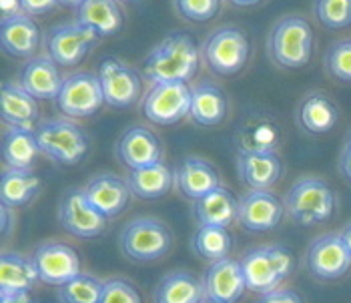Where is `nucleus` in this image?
I'll return each instance as SVG.
<instances>
[{"label": "nucleus", "mask_w": 351, "mask_h": 303, "mask_svg": "<svg viewBox=\"0 0 351 303\" xmlns=\"http://www.w3.org/2000/svg\"><path fill=\"white\" fill-rule=\"evenodd\" d=\"M105 289V281L81 274L73 281L58 287L56 298L60 303H99Z\"/></svg>", "instance_id": "obj_34"}, {"label": "nucleus", "mask_w": 351, "mask_h": 303, "mask_svg": "<svg viewBox=\"0 0 351 303\" xmlns=\"http://www.w3.org/2000/svg\"><path fill=\"white\" fill-rule=\"evenodd\" d=\"M267 249H269L271 259H273V263H275L281 279L291 276L293 269H295V255H293V251L289 247H283V245H271Z\"/></svg>", "instance_id": "obj_40"}, {"label": "nucleus", "mask_w": 351, "mask_h": 303, "mask_svg": "<svg viewBox=\"0 0 351 303\" xmlns=\"http://www.w3.org/2000/svg\"><path fill=\"white\" fill-rule=\"evenodd\" d=\"M231 247H233V237L227 227L201 225L193 237V249L197 251V255L213 263L227 259Z\"/></svg>", "instance_id": "obj_33"}, {"label": "nucleus", "mask_w": 351, "mask_h": 303, "mask_svg": "<svg viewBox=\"0 0 351 303\" xmlns=\"http://www.w3.org/2000/svg\"><path fill=\"white\" fill-rule=\"evenodd\" d=\"M335 207L337 197L333 189L315 177L299 179L285 197V211L293 217V221L305 227L329 221L335 213Z\"/></svg>", "instance_id": "obj_2"}, {"label": "nucleus", "mask_w": 351, "mask_h": 303, "mask_svg": "<svg viewBox=\"0 0 351 303\" xmlns=\"http://www.w3.org/2000/svg\"><path fill=\"white\" fill-rule=\"evenodd\" d=\"M79 23L99 32V36H114L123 28V14L114 0H84L79 8Z\"/></svg>", "instance_id": "obj_29"}, {"label": "nucleus", "mask_w": 351, "mask_h": 303, "mask_svg": "<svg viewBox=\"0 0 351 303\" xmlns=\"http://www.w3.org/2000/svg\"><path fill=\"white\" fill-rule=\"evenodd\" d=\"M193 88L187 83L153 84L145 97L143 110L145 117L155 125H175L191 114Z\"/></svg>", "instance_id": "obj_6"}, {"label": "nucleus", "mask_w": 351, "mask_h": 303, "mask_svg": "<svg viewBox=\"0 0 351 303\" xmlns=\"http://www.w3.org/2000/svg\"><path fill=\"white\" fill-rule=\"evenodd\" d=\"M99 303H141V295L125 279H110L105 281V289Z\"/></svg>", "instance_id": "obj_39"}, {"label": "nucleus", "mask_w": 351, "mask_h": 303, "mask_svg": "<svg viewBox=\"0 0 351 303\" xmlns=\"http://www.w3.org/2000/svg\"><path fill=\"white\" fill-rule=\"evenodd\" d=\"M34 265L43 283L49 285H64L81 276V257L73 247L64 243H43L38 245L34 255Z\"/></svg>", "instance_id": "obj_12"}, {"label": "nucleus", "mask_w": 351, "mask_h": 303, "mask_svg": "<svg viewBox=\"0 0 351 303\" xmlns=\"http://www.w3.org/2000/svg\"><path fill=\"white\" fill-rule=\"evenodd\" d=\"M40 191V179L30 169H4L0 177L2 205L14 209L28 205Z\"/></svg>", "instance_id": "obj_27"}, {"label": "nucleus", "mask_w": 351, "mask_h": 303, "mask_svg": "<svg viewBox=\"0 0 351 303\" xmlns=\"http://www.w3.org/2000/svg\"><path fill=\"white\" fill-rule=\"evenodd\" d=\"M173 181H175V175L165 163L147 167V169H136V171H131L127 177V183L133 195L147 201L165 197L171 191Z\"/></svg>", "instance_id": "obj_30"}, {"label": "nucleus", "mask_w": 351, "mask_h": 303, "mask_svg": "<svg viewBox=\"0 0 351 303\" xmlns=\"http://www.w3.org/2000/svg\"><path fill=\"white\" fill-rule=\"evenodd\" d=\"M277 127L263 121V123H255L251 129H245L241 135V153H269L275 151L277 145Z\"/></svg>", "instance_id": "obj_35"}, {"label": "nucleus", "mask_w": 351, "mask_h": 303, "mask_svg": "<svg viewBox=\"0 0 351 303\" xmlns=\"http://www.w3.org/2000/svg\"><path fill=\"white\" fill-rule=\"evenodd\" d=\"M205 56L217 75H237L249 58V43L239 28L225 27L211 34L205 47Z\"/></svg>", "instance_id": "obj_7"}, {"label": "nucleus", "mask_w": 351, "mask_h": 303, "mask_svg": "<svg viewBox=\"0 0 351 303\" xmlns=\"http://www.w3.org/2000/svg\"><path fill=\"white\" fill-rule=\"evenodd\" d=\"M350 138H351V137H350Z\"/></svg>", "instance_id": "obj_52"}, {"label": "nucleus", "mask_w": 351, "mask_h": 303, "mask_svg": "<svg viewBox=\"0 0 351 303\" xmlns=\"http://www.w3.org/2000/svg\"><path fill=\"white\" fill-rule=\"evenodd\" d=\"M305 265L311 276L324 281H333L346 276L351 267V255L341 235L327 233L317 237L307 249Z\"/></svg>", "instance_id": "obj_9"}, {"label": "nucleus", "mask_w": 351, "mask_h": 303, "mask_svg": "<svg viewBox=\"0 0 351 303\" xmlns=\"http://www.w3.org/2000/svg\"><path fill=\"white\" fill-rule=\"evenodd\" d=\"M313 53V30L299 16L283 19L271 36V55L285 69H301Z\"/></svg>", "instance_id": "obj_5"}, {"label": "nucleus", "mask_w": 351, "mask_h": 303, "mask_svg": "<svg viewBox=\"0 0 351 303\" xmlns=\"http://www.w3.org/2000/svg\"><path fill=\"white\" fill-rule=\"evenodd\" d=\"M175 183L179 191L189 199H201L207 193L221 187L219 173L211 163L199 159V157H187L175 171Z\"/></svg>", "instance_id": "obj_20"}, {"label": "nucleus", "mask_w": 351, "mask_h": 303, "mask_svg": "<svg viewBox=\"0 0 351 303\" xmlns=\"http://www.w3.org/2000/svg\"><path fill=\"white\" fill-rule=\"evenodd\" d=\"M257 303H303V300L291 289H273L269 293H263Z\"/></svg>", "instance_id": "obj_41"}, {"label": "nucleus", "mask_w": 351, "mask_h": 303, "mask_svg": "<svg viewBox=\"0 0 351 303\" xmlns=\"http://www.w3.org/2000/svg\"><path fill=\"white\" fill-rule=\"evenodd\" d=\"M58 219L66 233L93 239L107 229V217L86 199L84 191H69L62 197L58 207Z\"/></svg>", "instance_id": "obj_8"}, {"label": "nucleus", "mask_w": 351, "mask_h": 303, "mask_svg": "<svg viewBox=\"0 0 351 303\" xmlns=\"http://www.w3.org/2000/svg\"><path fill=\"white\" fill-rule=\"evenodd\" d=\"M105 103L117 109L131 107L141 97V77L121 58H105L99 66Z\"/></svg>", "instance_id": "obj_11"}, {"label": "nucleus", "mask_w": 351, "mask_h": 303, "mask_svg": "<svg viewBox=\"0 0 351 303\" xmlns=\"http://www.w3.org/2000/svg\"><path fill=\"white\" fill-rule=\"evenodd\" d=\"M117 155H119L121 163L129 167L131 171L159 165V163H162L161 141L155 137L149 129L133 127L119 138Z\"/></svg>", "instance_id": "obj_16"}, {"label": "nucleus", "mask_w": 351, "mask_h": 303, "mask_svg": "<svg viewBox=\"0 0 351 303\" xmlns=\"http://www.w3.org/2000/svg\"><path fill=\"white\" fill-rule=\"evenodd\" d=\"M315 14L327 28L350 27L351 0H317Z\"/></svg>", "instance_id": "obj_36"}, {"label": "nucleus", "mask_w": 351, "mask_h": 303, "mask_svg": "<svg viewBox=\"0 0 351 303\" xmlns=\"http://www.w3.org/2000/svg\"><path fill=\"white\" fill-rule=\"evenodd\" d=\"M201 303H217V302H213V300H209V298H205V300H203V302Z\"/></svg>", "instance_id": "obj_50"}, {"label": "nucleus", "mask_w": 351, "mask_h": 303, "mask_svg": "<svg viewBox=\"0 0 351 303\" xmlns=\"http://www.w3.org/2000/svg\"><path fill=\"white\" fill-rule=\"evenodd\" d=\"M339 169H341V175L351 183V138L348 141L343 153H341V159H339Z\"/></svg>", "instance_id": "obj_45"}, {"label": "nucleus", "mask_w": 351, "mask_h": 303, "mask_svg": "<svg viewBox=\"0 0 351 303\" xmlns=\"http://www.w3.org/2000/svg\"><path fill=\"white\" fill-rule=\"evenodd\" d=\"M181 16L193 23H207L219 12V0H175Z\"/></svg>", "instance_id": "obj_38"}, {"label": "nucleus", "mask_w": 351, "mask_h": 303, "mask_svg": "<svg viewBox=\"0 0 351 303\" xmlns=\"http://www.w3.org/2000/svg\"><path fill=\"white\" fill-rule=\"evenodd\" d=\"M123 2H135V0H123Z\"/></svg>", "instance_id": "obj_51"}, {"label": "nucleus", "mask_w": 351, "mask_h": 303, "mask_svg": "<svg viewBox=\"0 0 351 303\" xmlns=\"http://www.w3.org/2000/svg\"><path fill=\"white\" fill-rule=\"evenodd\" d=\"M341 235V239H343V243H346V247H348V251H350V255H351V223L339 233Z\"/></svg>", "instance_id": "obj_47"}, {"label": "nucleus", "mask_w": 351, "mask_h": 303, "mask_svg": "<svg viewBox=\"0 0 351 303\" xmlns=\"http://www.w3.org/2000/svg\"><path fill=\"white\" fill-rule=\"evenodd\" d=\"M205 295L217 303H237L247 291L241 261L221 259L215 261L205 274Z\"/></svg>", "instance_id": "obj_15"}, {"label": "nucleus", "mask_w": 351, "mask_h": 303, "mask_svg": "<svg viewBox=\"0 0 351 303\" xmlns=\"http://www.w3.org/2000/svg\"><path fill=\"white\" fill-rule=\"evenodd\" d=\"M0 153H2V161L6 169H30L36 155L40 153L36 133L30 129H19V127L4 129Z\"/></svg>", "instance_id": "obj_24"}, {"label": "nucleus", "mask_w": 351, "mask_h": 303, "mask_svg": "<svg viewBox=\"0 0 351 303\" xmlns=\"http://www.w3.org/2000/svg\"><path fill=\"white\" fill-rule=\"evenodd\" d=\"M2 51L14 58H27L34 55L40 43V30L28 14H19L2 21L0 25Z\"/></svg>", "instance_id": "obj_19"}, {"label": "nucleus", "mask_w": 351, "mask_h": 303, "mask_svg": "<svg viewBox=\"0 0 351 303\" xmlns=\"http://www.w3.org/2000/svg\"><path fill=\"white\" fill-rule=\"evenodd\" d=\"M241 269L247 281V289L261 293V295L269 293L273 289H279V283L283 281L267 247L249 251L241 259Z\"/></svg>", "instance_id": "obj_25"}, {"label": "nucleus", "mask_w": 351, "mask_h": 303, "mask_svg": "<svg viewBox=\"0 0 351 303\" xmlns=\"http://www.w3.org/2000/svg\"><path fill=\"white\" fill-rule=\"evenodd\" d=\"M64 79L58 73L53 58H34L28 60L21 73V86L34 99H58Z\"/></svg>", "instance_id": "obj_22"}, {"label": "nucleus", "mask_w": 351, "mask_h": 303, "mask_svg": "<svg viewBox=\"0 0 351 303\" xmlns=\"http://www.w3.org/2000/svg\"><path fill=\"white\" fill-rule=\"evenodd\" d=\"M60 4H64V6H73V8H81L82 2L84 0H58Z\"/></svg>", "instance_id": "obj_49"}, {"label": "nucleus", "mask_w": 351, "mask_h": 303, "mask_svg": "<svg viewBox=\"0 0 351 303\" xmlns=\"http://www.w3.org/2000/svg\"><path fill=\"white\" fill-rule=\"evenodd\" d=\"M99 40V32L90 27H84L81 23L62 25L51 32L49 38V53L56 64L60 66H73L79 64L88 49Z\"/></svg>", "instance_id": "obj_13"}, {"label": "nucleus", "mask_w": 351, "mask_h": 303, "mask_svg": "<svg viewBox=\"0 0 351 303\" xmlns=\"http://www.w3.org/2000/svg\"><path fill=\"white\" fill-rule=\"evenodd\" d=\"M0 114L8 127L34 131L32 125L38 119L36 99L32 95H28L21 84L4 83L2 90H0Z\"/></svg>", "instance_id": "obj_23"}, {"label": "nucleus", "mask_w": 351, "mask_h": 303, "mask_svg": "<svg viewBox=\"0 0 351 303\" xmlns=\"http://www.w3.org/2000/svg\"><path fill=\"white\" fill-rule=\"evenodd\" d=\"M227 114V99L213 84H199L193 88L191 119L203 127H215Z\"/></svg>", "instance_id": "obj_31"}, {"label": "nucleus", "mask_w": 351, "mask_h": 303, "mask_svg": "<svg viewBox=\"0 0 351 303\" xmlns=\"http://www.w3.org/2000/svg\"><path fill=\"white\" fill-rule=\"evenodd\" d=\"M325 64L331 77L343 83H351V40L333 45L325 56Z\"/></svg>", "instance_id": "obj_37"}, {"label": "nucleus", "mask_w": 351, "mask_h": 303, "mask_svg": "<svg viewBox=\"0 0 351 303\" xmlns=\"http://www.w3.org/2000/svg\"><path fill=\"white\" fill-rule=\"evenodd\" d=\"M285 213V203L271 191H249L239 201V223L253 233L275 229Z\"/></svg>", "instance_id": "obj_14"}, {"label": "nucleus", "mask_w": 351, "mask_h": 303, "mask_svg": "<svg viewBox=\"0 0 351 303\" xmlns=\"http://www.w3.org/2000/svg\"><path fill=\"white\" fill-rule=\"evenodd\" d=\"M193 215L199 225H217L227 227L239 221V201L225 187H217L215 191L195 201Z\"/></svg>", "instance_id": "obj_21"}, {"label": "nucleus", "mask_w": 351, "mask_h": 303, "mask_svg": "<svg viewBox=\"0 0 351 303\" xmlns=\"http://www.w3.org/2000/svg\"><path fill=\"white\" fill-rule=\"evenodd\" d=\"M205 298V283L187 271L167 276L155 291V303H201Z\"/></svg>", "instance_id": "obj_28"}, {"label": "nucleus", "mask_w": 351, "mask_h": 303, "mask_svg": "<svg viewBox=\"0 0 351 303\" xmlns=\"http://www.w3.org/2000/svg\"><path fill=\"white\" fill-rule=\"evenodd\" d=\"M173 235L167 225L153 217L133 219L121 233V251L135 261H155L169 253Z\"/></svg>", "instance_id": "obj_4"}, {"label": "nucleus", "mask_w": 351, "mask_h": 303, "mask_svg": "<svg viewBox=\"0 0 351 303\" xmlns=\"http://www.w3.org/2000/svg\"><path fill=\"white\" fill-rule=\"evenodd\" d=\"M34 133L40 153H45L60 165L73 167L81 163L88 151V138L82 133L81 127L64 119L45 121L34 129Z\"/></svg>", "instance_id": "obj_3"}, {"label": "nucleus", "mask_w": 351, "mask_h": 303, "mask_svg": "<svg viewBox=\"0 0 351 303\" xmlns=\"http://www.w3.org/2000/svg\"><path fill=\"white\" fill-rule=\"evenodd\" d=\"M40 281L38 269L32 257L21 253H2L0 257V293L30 291Z\"/></svg>", "instance_id": "obj_26"}, {"label": "nucleus", "mask_w": 351, "mask_h": 303, "mask_svg": "<svg viewBox=\"0 0 351 303\" xmlns=\"http://www.w3.org/2000/svg\"><path fill=\"white\" fill-rule=\"evenodd\" d=\"M58 109L69 117H90L105 105V93L99 77L90 73H77L64 79L56 99Z\"/></svg>", "instance_id": "obj_10"}, {"label": "nucleus", "mask_w": 351, "mask_h": 303, "mask_svg": "<svg viewBox=\"0 0 351 303\" xmlns=\"http://www.w3.org/2000/svg\"><path fill=\"white\" fill-rule=\"evenodd\" d=\"M23 0H0V14H2V21L6 19H12V16H19L23 14Z\"/></svg>", "instance_id": "obj_43"}, {"label": "nucleus", "mask_w": 351, "mask_h": 303, "mask_svg": "<svg viewBox=\"0 0 351 303\" xmlns=\"http://www.w3.org/2000/svg\"><path fill=\"white\" fill-rule=\"evenodd\" d=\"M58 0H23V10L28 16H38L53 10Z\"/></svg>", "instance_id": "obj_42"}, {"label": "nucleus", "mask_w": 351, "mask_h": 303, "mask_svg": "<svg viewBox=\"0 0 351 303\" xmlns=\"http://www.w3.org/2000/svg\"><path fill=\"white\" fill-rule=\"evenodd\" d=\"M339 119V110L335 103L325 95H311L299 110V121L303 129L311 135H325L329 133Z\"/></svg>", "instance_id": "obj_32"}, {"label": "nucleus", "mask_w": 351, "mask_h": 303, "mask_svg": "<svg viewBox=\"0 0 351 303\" xmlns=\"http://www.w3.org/2000/svg\"><path fill=\"white\" fill-rule=\"evenodd\" d=\"M199 69V51L189 34L175 32L151 51L143 64V77L153 84L187 83Z\"/></svg>", "instance_id": "obj_1"}, {"label": "nucleus", "mask_w": 351, "mask_h": 303, "mask_svg": "<svg viewBox=\"0 0 351 303\" xmlns=\"http://www.w3.org/2000/svg\"><path fill=\"white\" fill-rule=\"evenodd\" d=\"M233 4H237V6H255V4H259L261 0H231Z\"/></svg>", "instance_id": "obj_48"}, {"label": "nucleus", "mask_w": 351, "mask_h": 303, "mask_svg": "<svg viewBox=\"0 0 351 303\" xmlns=\"http://www.w3.org/2000/svg\"><path fill=\"white\" fill-rule=\"evenodd\" d=\"M241 183L251 191H269L283 173V163L275 151L269 153H241L237 159Z\"/></svg>", "instance_id": "obj_18"}, {"label": "nucleus", "mask_w": 351, "mask_h": 303, "mask_svg": "<svg viewBox=\"0 0 351 303\" xmlns=\"http://www.w3.org/2000/svg\"><path fill=\"white\" fill-rule=\"evenodd\" d=\"M84 195L86 199L107 217H117L125 211V207L131 201V187L129 183H125L123 179L114 177V175H99L93 177L86 185H84Z\"/></svg>", "instance_id": "obj_17"}, {"label": "nucleus", "mask_w": 351, "mask_h": 303, "mask_svg": "<svg viewBox=\"0 0 351 303\" xmlns=\"http://www.w3.org/2000/svg\"><path fill=\"white\" fill-rule=\"evenodd\" d=\"M10 227H12V219H10V207L2 205V235H4V237L8 235Z\"/></svg>", "instance_id": "obj_46"}, {"label": "nucleus", "mask_w": 351, "mask_h": 303, "mask_svg": "<svg viewBox=\"0 0 351 303\" xmlns=\"http://www.w3.org/2000/svg\"><path fill=\"white\" fill-rule=\"evenodd\" d=\"M0 303H34L28 291H8L0 293Z\"/></svg>", "instance_id": "obj_44"}]
</instances>
